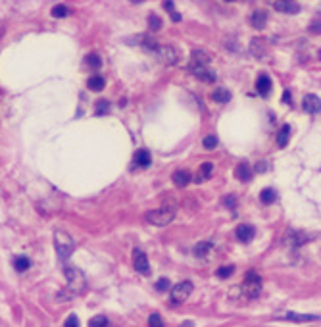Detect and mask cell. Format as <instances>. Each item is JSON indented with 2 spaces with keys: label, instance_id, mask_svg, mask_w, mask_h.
Here are the masks:
<instances>
[{
  "label": "cell",
  "instance_id": "d6a6232c",
  "mask_svg": "<svg viewBox=\"0 0 321 327\" xmlns=\"http://www.w3.org/2000/svg\"><path fill=\"white\" fill-rule=\"evenodd\" d=\"M87 64L93 69H98L100 66H102V62H100V58H98L96 54H91V56H87Z\"/></svg>",
  "mask_w": 321,
  "mask_h": 327
},
{
  "label": "cell",
  "instance_id": "cb8c5ba5",
  "mask_svg": "<svg viewBox=\"0 0 321 327\" xmlns=\"http://www.w3.org/2000/svg\"><path fill=\"white\" fill-rule=\"evenodd\" d=\"M14 267L18 269L19 274H23L25 269L31 267V260L27 258V256H16V258H14Z\"/></svg>",
  "mask_w": 321,
  "mask_h": 327
},
{
  "label": "cell",
  "instance_id": "e0dca14e",
  "mask_svg": "<svg viewBox=\"0 0 321 327\" xmlns=\"http://www.w3.org/2000/svg\"><path fill=\"white\" fill-rule=\"evenodd\" d=\"M250 23L254 29H264L268 23V14L266 12H254L250 17Z\"/></svg>",
  "mask_w": 321,
  "mask_h": 327
},
{
  "label": "cell",
  "instance_id": "9c48e42d",
  "mask_svg": "<svg viewBox=\"0 0 321 327\" xmlns=\"http://www.w3.org/2000/svg\"><path fill=\"white\" fill-rule=\"evenodd\" d=\"M273 6H275L277 12H283V14H298L300 12V6L296 4L295 0H277Z\"/></svg>",
  "mask_w": 321,
  "mask_h": 327
},
{
  "label": "cell",
  "instance_id": "4fadbf2b",
  "mask_svg": "<svg viewBox=\"0 0 321 327\" xmlns=\"http://www.w3.org/2000/svg\"><path fill=\"white\" fill-rule=\"evenodd\" d=\"M210 62V54L204 50H192L191 56V68H196V66H208Z\"/></svg>",
  "mask_w": 321,
  "mask_h": 327
},
{
  "label": "cell",
  "instance_id": "8fae6325",
  "mask_svg": "<svg viewBox=\"0 0 321 327\" xmlns=\"http://www.w3.org/2000/svg\"><path fill=\"white\" fill-rule=\"evenodd\" d=\"M256 235V229L252 225H239L237 227V239L241 242H250Z\"/></svg>",
  "mask_w": 321,
  "mask_h": 327
},
{
  "label": "cell",
  "instance_id": "7c38bea8",
  "mask_svg": "<svg viewBox=\"0 0 321 327\" xmlns=\"http://www.w3.org/2000/svg\"><path fill=\"white\" fill-rule=\"evenodd\" d=\"M256 91H258V95L261 96L269 95V91H271V79H269V75L261 73L260 77H258V81H256Z\"/></svg>",
  "mask_w": 321,
  "mask_h": 327
},
{
  "label": "cell",
  "instance_id": "60d3db41",
  "mask_svg": "<svg viewBox=\"0 0 321 327\" xmlns=\"http://www.w3.org/2000/svg\"><path fill=\"white\" fill-rule=\"evenodd\" d=\"M171 19H173V21H181V16H179V12H171Z\"/></svg>",
  "mask_w": 321,
  "mask_h": 327
},
{
  "label": "cell",
  "instance_id": "b9f144b4",
  "mask_svg": "<svg viewBox=\"0 0 321 327\" xmlns=\"http://www.w3.org/2000/svg\"><path fill=\"white\" fill-rule=\"evenodd\" d=\"M181 327H192V323H191V321H187V323H183Z\"/></svg>",
  "mask_w": 321,
  "mask_h": 327
},
{
  "label": "cell",
  "instance_id": "9a60e30c",
  "mask_svg": "<svg viewBox=\"0 0 321 327\" xmlns=\"http://www.w3.org/2000/svg\"><path fill=\"white\" fill-rule=\"evenodd\" d=\"M135 164H137L139 168H148V166L152 164V156H150V152L144 150V148L137 150V152H135Z\"/></svg>",
  "mask_w": 321,
  "mask_h": 327
},
{
  "label": "cell",
  "instance_id": "6da1fadb",
  "mask_svg": "<svg viewBox=\"0 0 321 327\" xmlns=\"http://www.w3.org/2000/svg\"><path fill=\"white\" fill-rule=\"evenodd\" d=\"M54 247H56V252H58L62 262H66L73 254V250H75V241L71 239V235L58 229V231L54 233Z\"/></svg>",
  "mask_w": 321,
  "mask_h": 327
},
{
  "label": "cell",
  "instance_id": "484cf974",
  "mask_svg": "<svg viewBox=\"0 0 321 327\" xmlns=\"http://www.w3.org/2000/svg\"><path fill=\"white\" fill-rule=\"evenodd\" d=\"M210 250H212V242H198V244L194 247V254L200 256V258H204Z\"/></svg>",
  "mask_w": 321,
  "mask_h": 327
},
{
  "label": "cell",
  "instance_id": "f1b7e54d",
  "mask_svg": "<svg viewBox=\"0 0 321 327\" xmlns=\"http://www.w3.org/2000/svg\"><path fill=\"white\" fill-rule=\"evenodd\" d=\"M202 145H204V148H208V150H214V148L217 147V137L216 135H208V137H204Z\"/></svg>",
  "mask_w": 321,
  "mask_h": 327
},
{
  "label": "cell",
  "instance_id": "83f0119b",
  "mask_svg": "<svg viewBox=\"0 0 321 327\" xmlns=\"http://www.w3.org/2000/svg\"><path fill=\"white\" fill-rule=\"evenodd\" d=\"M233 271H235L233 266H223V267H219V269H217L216 276L219 277V279H227V277L233 276Z\"/></svg>",
  "mask_w": 321,
  "mask_h": 327
},
{
  "label": "cell",
  "instance_id": "8992f818",
  "mask_svg": "<svg viewBox=\"0 0 321 327\" xmlns=\"http://www.w3.org/2000/svg\"><path fill=\"white\" fill-rule=\"evenodd\" d=\"M156 52H158V58L164 62V64H167V66H173V64H177V60H179V52L175 50L173 46H160Z\"/></svg>",
  "mask_w": 321,
  "mask_h": 327
},
{
  "label": "cell",
  "instance_id": "f546056e",
  "mask_svg": "<svg viewBox=\"0 0 321 327\" xmlns=\"http://www.w3.org/2000/svg\"><path fill=\"white\" fill-rule=\"evenodd\" d=\"M68 14H70V10L66 8L64 4H60V6H54V8H52V16L54 17H66Z\"/></svg>",
  "mask_w": 321,
  "mask_h": 327
},
{
  "label": "cell",
  "instance_id": "44dd1931",
  "mask_svg": "<svg viewBox=\"0 0 321 327\" xmlns=\"http://www.w3.org/2000/svg\"><path fill=\"white\" fill-rule=\"evenodd\" d=\"M104 85H106V79L102 77V75H93V77L87 81L89 89H91V91H96V93H98V91H102Z\"/></svg>",
  "mask_w": 321,
  "mask_h": 327
},
{
  "label": "cell",
  "instance_id": "f35d334b",
  "mask_svg": "<svg viewBox=\"0 0 321 327\" xmlns=\"http://www.w3.org/2000/svg\"><path fill=\"white\" fill-rule=\"evenodd\" d=\"M266 166H268V164H266V162L258 164V166H256V172H266V170H268V168H266Z\"/></svg>",
  "mask_w": 321,
  "mask_h": 327
},
{
  "label": "cell",
  "instance_id": "74e56055",
  "mask_svg": "<svg viewBox=\"0 0 321 327\" xmlns=\"http://www.w3.org/2000/svg\"><path fill=\"white\" fill-rule=\"evenodd\" d=\"M283 102H285V104L293 102V96H290V93H288V91H285V93H283Z\"/></svg>",
  "mask_w": 321,
  "mask_h": 327
},
{
  "label": "cell",
  "instance_id": "603a6c76",
  "mask_svg": "<svg viewBox=\"0 0 321 327\" xmlns=\"http://www.w3.org/2000/svg\"><path fill=\"white\" fill-rule=\"evenodd\" d=\"M288 239H290V244H293V247H300V244H304V242L308 241V235L300 231H290L288 233Z\"/></svg>",
  "mask_w": 321,
  "mask_h": 327
},
{
  "label": "cell",
  "instance_id": "f6af8a7d",
  "mask_svg": "<svg viewBox=\"0 0 321 327\" xmlns=\"http://www.w3.org/2000/svg\"><path fill=\"white\" fill-rule=\"evenodd\" d=\"M133 2H137V0H133Z\"/></svg>",
  "mask_w": 321,
  "mask_h": 327
},
{
  "label": "cell",
  "instance_id": "ba28073f",
  "mask_svg": "<svg viewBox=\"0 0 321 327\" xmlns=\"http://www.w3.org/2000/svg\"><path fill=\"white\" fill-rule=\"evenodd\" d=\"M302 108L308 114H317L321 112V100L315 95H306L302 100Z\"/></svg>",
  "mask_w": 321,
  "mask_h": 327
},
{
  "label": "cell",
  "instance_id": "7bdbcfd3",
  "mask_svg": "<svg viewBox=\"0 0 321 327\" xmlns=\"http://www.w3.org/2000/svg\"><path fill=\"white\" fill-rule=\"evenodd\" d=\"M227 2H235V0H227Z\"/></svg>",
  "mask_w": 321,
  "mask_h": 327
},
{
  "label": "cell",
  "instance_id": "d590c367",
  "mask_svg": "<svg viewBox=\"0 0 321 327\" xmlns=\"http://www.w3.org/2000/svg\"><path fill=\"white\" fill-rule=\"evenodd\" d=\"M108 106H110V104L106 102V100H100V102L96 104V114H104V112H108Z\"/></svg>",
  "mask_w": 321,
  "mask_h": 327
},
{
  "label": "cell",
  "instance_id": "2e32d148",
  "mask_svg": "<svg viewBox=\"0 0 321 327\" xmlns=\"http://www.w3.org/2000/svg\"><path fill=\"white\" fill-rule=\"evenodd\" d=\"M235 177L241 181H250L252 179V170L248 164H239L235 168Z\"/></svg>",
  "mask_w": 321,
  "mask_h": 327
},
{
  "label": "cell",
  "instance_id": "52a82bcc",
  "mask_svg": "<svg viewBox=\"0 0 321 327\" xmlns=\"http://www.w3.org/2000/svg\"><path fill=\"white\" fill-rule=\"evenodd\" d=\"M133 264H135V269L142 274V276H148L150 274V266H148V258L142 250H135L133 252Z\"/></svg>",
  "mask_w": 321,
  "mask_h": 327
},
{
  "label": "cell",
  "instance_id": "7402d4cb",
  "mask_svg": "<svg viewBox=\"0 0 321 327\" xmlns=\"http://www.w3.org/2000/svg\"><path fill=\"white\" fill-rule=\"evenodd\" d=\"M285 319L302 323V321H313V319H319V316H306V314H295V312H288V314L285 316Z\"/></svg>",
  "mask_w": 321,
  "mask_h": 327
},
{
  "label": "cell",
  "instance_id": "277c9868",
  "mask_svg": "<svg viewBox=\"0 0 321 327\" xmlns=\"http://www.w3.org/2000/svg\"><path fill=\"white\" fill-rule=\"evenodd\" d=\"M260 291H261V279L256 271H248L246 277H244V283H243V293L248 296V298H256L260 296Z\"/></svg>",
  "mask_w": 321,
  "mask_h": 327
},
{
  "label": "cell",
  "instance_id": "8d00e7d4",
  "mask_svg": "<svg viewBox=\"0 0 321 327\" xmlns=\"http://www.w3.org/2000/svg\"><path fill=\"white\" fill-rule=\"evenodd\" d=\"M235 202H237L235 197H225V200H223V204H225V206H231V208L235 206Z\"/></svg>",
  "mask_w": 321,
  "mask_h": 327
},
{
  "label": "cell",
  "instance_id": "5b68a950",
  "mask_svg": "<svg viewBox=\"0 0 321 327\" xmlns=\"http://www.w3.org/2000/svg\"><path fill=\"white\" fill-rule=\"evenodd\" d=\"M192 293V283L191 281H181V283H177L171 289V302L173 304H183V302L187 301Z\"/></svg>",
  "mask_w": 321,
  "mask_h": 327
},
{
  "label": "cell",
  "instance_id": "836d02e7",
  "mask_svg": "<svg viewBox=\"0 0 321 327\" xmlns=\"http://www.w3.org/2000/svg\"><path fill=\"white\" fill-rule=\"evenodd\" d=\"M156 289L160 291V293H164V291H167V289H169V279H165V277H162V279H158V281H156Z\"/></svg>",
  "mask_w": 321,
  "mask_h": 327
},
{
  "label": "cell",
  "instance_id": "ac0fdd59",
  "mask_svg": "<svg viewBox=\"0 0 321 327\" xmlns=\"http://www.w3.org/2000/svg\"><path fill=\"white\" fill-rule=\"evenodd\" d=\"M214 173V164L210 162H204L202 166H200L198 173H196V183H202V181L210 179V175Z\"/></svg>",
  "mask_w": 321,
  "mask_h": 327
},
{
  "label": "cell",
  "instance_id": "3957f363",
  "mask_svg": "<svg viewBox=\"0 0 321 327\" xmlns=\"http://www.w3.org/2000/svg\"><path fill=\"white\" fill-rule=\"evenodd\" d=\"M175 217V212L173 208H160V210H152V212H148L147 214V222L152 225H167L171 224Z\"/></svg>",
  "mask_w": 321,
  "mask_h": 327
},
{
  "label": "cell",
  "instance_id": "e575fe53",
  "mask_svg": "<svg viewBox=\"0 0 321 327\" xmlns=\"http://www.w3.org/2000/svg\"><path fill=\"white\" fill-rule=\"evenodd\" d=\"M64 327H79L77 316H70V318L66 319V323H64Z\"/></svg>",
  "mask_w": 321,
  "mask_h": 327
},
{
  "label": "cell",
  "instance_id": "d4e9b609",
  "mask_svg": "<svg viewBox=\"0 0 321 327\" xmlns=\"http://www.w3.org/2000/svg\"><path fill=\"white\" fill-rule=\"evenodd\" d=\"M260 200L264 204H273V202L277 200V193L273 189H264L260 193Z\"/></svg>",
  "mask_w": 321,
  "mask_h": 327
},
{
  "label": "cell",
  "instance_id": "d6986e66",
  "mask_svg": "<svg viewBox=\"0 0 321 327\" xmlns=\"http://www.w3.org/2000/svg\"><path fill=\"white\" fill-rule=\"evenodd\" d=\"M288 139H290V125H283L277 133V147L285 148L288 145Z\"/></svg>",
  "mask_w": 321,
  "mask_h": 327
},
{
  "label": "cell",
  "instance_id": "ffe728a7",
  "mask_svg": "<svg viewBox=\"0 0 321 327\" xmlns=\"http://www.w3.org/2000/svg\"><path fill=\"white\" fill-rule=\"evenodd\" d=\"M212 100L219 104H225L231 100V93H229L227 89H216V91L212 93Z\"/></svg>",
  "mask_w": 321,
  "mask_h": 327
},
{
  "label": "cell",
  "instance_id": "5bb4252c",
  "mask_svg": "<svg viewBox=\"0 0 321 327\" xmlns=\"http://www.w3.org/2000/svg\"><path fill=\"white\" fill-rule=\"evenodd\" d=\"M171 181H173L177 187H187V185L191 183V172L177 170V172H173V175H171Z\"/></svg>",
  "mask_w": 321,
  "mask_h": 327
},
{
  "label": "cell",
  "instance_id": "ab89813d",
  "mask_svg": "<svg viewBox=\"0 0 321 327\" xmlns=\"http://www.w3.org/2000/svg\"><path fill=\"white\" fill-rule=\"evenodd\" d=\"M312 31H313V33H319V31H321V23H319V21H315V23H313Z\"/></svg>",
  "mask_w": 321,
  "mask_h": 327
},
{
  "label": "cell",
  "instance_id": "7a4b0ae2",
  "mask_svg": "<svg viewBox=\"0 0 321 327\" xmlns=\"http://www.w3.org/2000/svg\"><path fill=\"white\" fill-rule=\"evenodd\" d=\"M64 276L68 279V289L71 293L81 294L87 289V277L83 276V271L77 267H64Z\"/></svg>",
  "mask_w": 321,
  "mask_h": 327
},
{
  "label": "cell",
  "instance_id": "1f68e13d",
  "mask_svg": "<svg viewBox=\"0 0 321 327\" xmlns=\"http://www.w3.org/2000/svg\"><path fill=\"white\" fill-rule=\"evenodd\" d=\"M148 325L150 327H164V321L160 318V314H152L150 318H148Z\"/></svg>",
  "mask_w": 321,
  "mask_h": 327
},
{
  "label": "cell",
  "instance_id": "30bf717a",
  "mask_svg": "<svg viewBox=\"0 0 321 327\" xmlns=\"http://www.w3.org/2000/svg\"><path fill=\"white\" fill-rule=\"evenodd\" d=\"M191 71L200 79V81H204V83H214L216 81V73L208 69L206 66H196V68H191Z\"/></svg>",
  "mask_w": 321,
  "mask_h": 327
},
{
  "label": "cell",
  "instance_id": "ee69618b",
  "mask_svg": "<svg viewBox=\"0 0 321 327\" xmlns=\"http://www.w3.org/2000/svg\"><path fill=\"white\" fill-rule=\"evenodd\" d=\"M319 58H321V52H319Z\"/></svg>",
  "mask_w": 321,
  "mask_h": 327
},
{
  "label": "cell",
  "instance_id": "4dcf8cb0",
  "mask_svg": "<svg viewBox=\"0 0 321 327\" xmlns=\"http://www.w3.org/2000/svg\"><path fill=\"white\" fill-rule=\"evenodd\" d=\"M148 25H150L152 31H158V29H162V19L158 16H150L148 17Z\"/></svg>",
  "mask_w": 321,
  "mask_h": 327
},
{
  "label": "cell",
  "instance_id": "4316f807",
  "mask_svg": "<svg viewBox=\"0 0 321 327\" xmlns=\"http://www.w3.org/2000/svg\"><path fill=\"white\" fill-rule=\"evenodd\" d=\"M89 327H110V321L106 316H95L89 321Z\"/></svg>",
  "mask_w": 321,
  "mask_h": 327
}]
</instances>
